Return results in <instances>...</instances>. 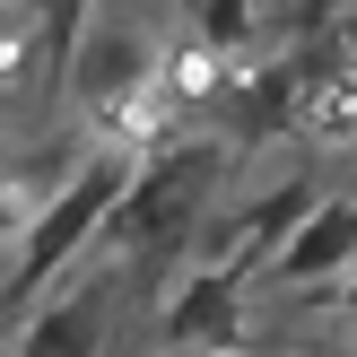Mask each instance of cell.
<instances>
[{"label": "cell", "instance_id": "cell-1", "mask_svg": "<svg viewBox=\"0 0 357 357\" xmlns=\"http://www.w3.org/2000/svg\"><path fill=\"white\" fill-rule=\"evenodd\" d=\"M227 166H236V149H227L218 131H209V139H201V131H174L166 149L139 157V174H131V192H122V209H114V227H105V244H114V253L174 261L183 244L209 236V209H218Z\"/></svg>", "mask_w": 357, "mask_h": 357}, {"label": "cell", "instance_id": "cell-2", "mask_svg": "<svg viewBox=\"0 0 357 357\" xmlns=\"http://www.w3.org/2000/svg\"><path fill=\"white\" fill-rule=\"evenodd\" d=\"M131 174H139V157L114 149V139H96V149H87L79 166H70L61 183L35 201L26 236H17V253H9V296L52 288V279H61L87 244H105V227H114V209H122V192H131Z\"/></svg>", "mask_w": 357, "mask_h": 357}, {"label": "cell", "instance_id": "cell-3", "mask_svg": "<svg viewBox=\"0 0 357 357\" xmlns=\"http://www.w3.org/2000/svg\"><path fill=\"white\" fill-rule=\"evenodd\" d=\"M157 61H166V44H157L149 26H131V17L96 9V17L79 26V44H70V61H61V96L96 122L114 96H131L139 79H157Z\"/></svg>", "mask_w": 357, "mask_h": 357}, {"label": "cell", "instance_id": "cell-4", "mask_svg": "<svg viewBox=\"0 0 357 357\" xmlns=\"http://www.w3.org/2000/svg\"><path fill=\"white\" fill-rule=\"evenodd\" d=\"M253 288V271H236V261H201V271L174 288V305L157 314V340L166 349H201V340H253V323H244L236 296Z\"/></svg>", "mask_w": 357, "mask_h": 357}, {"label": "cell", "instance_id": "cell-5", "mask_svg": "<svg viewBox=\"0 0 357 357\" xmlns=\"http://www.w3.org/2000/svg\"><path fill=\"white\" fill-rule=\"evenodd\" d=\"M340 261H357V192H323V201L305 209V227L271 253V271H261V279L314 288V279H331Z\"/></svg>", "mask_w": 357, "mask_h": 357}, {"label": "cell", "instance_id": "cell-6", "mask_svg": "<svg viewBox=\"0 0 357 357\" xmlns=\"http://www.w3.org/2000/svg\"><path fill=\"white\" fill-rule=\"evenodd\" d=\"M105 305H114V279H87L79 296L26 314V323H17V349H105V331H114Z\"/></svg>", "mask_w": 357, "mask_h": 357}, {"label": "cell", "instance_id": "cell-7", "mask_svg": "<svg viewBox=\"0 0 357 357\" xmlns=\"http://www.w3.org/2000/svg\"><path fill=\"white\" fill-rule=\"evenodd\" d=\"M183 26L209 35V44H227V52L271 44V9H261V0H183Z\"/></svg>", "mask_w": 357, "mask_h": 357}]
</instances>
